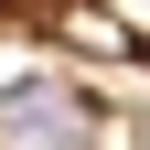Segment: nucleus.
Masks as SVG:
<instances>
[{
  "instance_id": "1",
  "label": "nucleus",
  "mask_w": 150,
  "mask_h": 150,
  "mask_svg": "<svg viewBox=\"0 0 150 150\" xmlns=\"http://www.w3.org/2000/svg\"><path fill=\"white\" fill-rule=\"evenodd\" d=\"M97 139V107L75 86H0V150H86Z\"/></svg>"
}]
</instances>
